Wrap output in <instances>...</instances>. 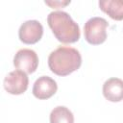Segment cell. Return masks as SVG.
<instances>
[{"instance_id":"cell-9","label":"cell","mask_w":123,"mask_h":123,"mask_svg":"<svg viewBox=\"0 0 123 123\" xmlns=\"http://www.w3.org/2000/svg\"><path fill=\"white\" fill-rule=\"evenodd\" d=\"M99 8L113 20H123V0H100Z\"/></svg>"},{"instance_id":"cell-11","label":"cell","mask_w":123,"mask_h":123,"mask_svg":"<svg viewBox=\"0 0 123 123\" xmlns=\"http://www.w3.org/2000/svg\"><path fill=\"white\" fill-rule=\"evenodd\" d=\"M45 4L53 9H60L70 4V0L69 1H45Z\"/></svg>"},{"instance_id":"cell-8","label":"cell","mask_w":123,"mask_h":123,"mask_svg":"<svg viewBox=\"0 0 123 123\" xmlns=\"http://www.w3.org/2000/svg\"><path fill=\"white\" fill-rule=\"evenodd\" d=\"M103 95L111 102H120L123 100V80L119 78H110L103 85Z\"/></svg>"},{"instance_id":"cell-3","label":"cell","mask_w":123,"mask_h":123,"mask_svg":"<svg viewBox=\"0 0 123 123\" xmlns=\"http://www.w3.org/2000/svg\"><path fill=\"white\" fill-rule=\"evenodd\" d=\"M108 21L99 16L89 18L84 26L85 39L91 45H99L107 39Z\"/></svg>"},{"instance_id":"cell-6","label":"cell","mask_w":123,"mask_h":123,"mask_svg":"<svg viewBox=\"0 0 123 123\" xmlns=\"http://www.w3.org/2000/svg\"><path fill=\"white\" fill-rule=\"evenodd\" d=\"M43 35V27L37 20H27L21 24L18 30L20 41L25 44H35L38 42Z\"/></svg>"},{"instance_id":"cell-2","label":"cell","mask_w":123,"mask_h":123,"mask_svg":"<svg viewBox=\"0 0 123 123\" xmlns=\"http://www.w3.org/2000/svg\"><path fill=\"white\" fill-rule=\"evenodd\" d=\"M47 23L55 37L62 43H74L81 37L79 25L66 12H51L47 16Z\"/></svg>"},{"instance_id":"cell-1","label":"cell","mask_w":123,"mask_h":123,"mask_svg":"<svg viewBox=\"0 0 123 123\" xmlns=\"http://www.w3.org/2000/svg\"><path fill=\"white\" fill-rule=\"evenodd\" d=\"M82 64L80 52L69 46H60L48 57L50 70L58 76H67L78 70Z\"/></svg>"},{"instance_id":"cell-4","label":"cell","mask_w":123,"mask_h":123,"mask_svg":"<svg viewBox=\"0 0 123 123\" xmlns=\"http://www.w3.org/2000/svg\"><path fill=\"white\" fill-rule=\"evenodd\" d=\"M13 65L17 70H21L26 74L34 73L38 66V57L32 49H20L13 57Z\"/></svg>"},{"instance_id":"cell-5","label":"cell","mask_w":123,"mask_h":123,"mask_svg":"<svg viewBox=\"0 0 123 123\" xmlns=\"http://www.w3.org/2000/svg\"><path fill=\"white\" fill-rule=\"evenodd\" d=\"M5 90L12 95H19L24 93L29 85V78L27 74L21 70L11 71L4 79Z\"/></svg>"},{"instance_id":"cell-10","label":"cell","mask_w":123,"mask_h":123,"mask_svg":"<svg viewBox=\"0 0 123 123\" xmlns=\"http://www.w3.org/2000/svg\"><path fill=\"white\" fill-rule=\"evenodd\" d=\"M49 120L50 123H74V115L68 108L58 106L52 110Z\"/></svg>"},{"instance_id":"cell-7","label":"cell","mask_w":123,"mask_h":123,"mask_svg":"<svg viewBox=\"0 0 123 123\" xmlns=\"http://www.w3.org/2000/svg\"><path fill=\"white\" fill-rule=\"evenodd\" d=\"M58 89V85L49 76H41L36 80L33 86V94L39 100H46L52 97Z\"/></svg>"}]
</instances>
